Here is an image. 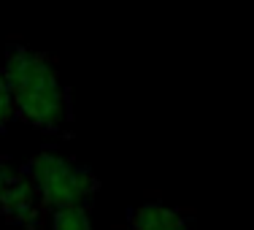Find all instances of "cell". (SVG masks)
<instances>
[{
  "instance_id": "obj_1",
  "label": "cell",
  "mask_w": 254,
  "mask_h": 230,
  "mask_svg": "<svg viewBox=\"0 0 254 230\" xmlns=\"http://www.w3.org/2000/svg\"><path fill=\"white\" fill-rule=\"evenodd\" d=\"M3 68L11 81L16 117L22 122L44 133H60L68 125L70 119L68 89L63 87L57 68L46 54L14 41L5 49Z\"/></svg>"
},
{
  "instance_id": "obj_2",
  "label": "cell",
  "mask_w": 254,
  "mask_h": 230,
  "mask_svg": "<svg viewBox=\"0 0 254 230\" xmlns=\"http://www.w3.org/2000/svg\"><path fill=\"white\" fill-rule=\"evenodd\" d=\"M27 173L38 190L46 211L68 209V206H87L98 192V179L89 168L76 160L44 149L27 162Z\"/></svg>"
},
{
  "instance_id": "obj_3",
  "label": "cell",
  "mask_w": 254,
  "mask_h": 230,
  "mask_svg": "<svg viewBox=\"0 0 254 230\" xmlns=\"http://www.w3.org/2000/svg\"><path fill=\"white\" fill-rule=\"evenodd\" d=\"M46 206L27 168L0 157V217L19 230H44Z\"/></svg>"
},
{
  "instance_id": "obj_4",
  "label": "cell",
  "mask_w": 254,
  "mask_h": 230,
  "mask_svg": "<svg viewBox=\"0 0 254 230\" xmlns=\"http://www.w3.org/2000/svg\"><path fill=\"white\" fill-rule=\"evenodd\" d=\"M130 230H190L184 211L173 206L149 201L132 211V228Z\"/></svg>"
},
{
  "instance_id": "obj_5",
  "label": "cell",
  "mask_w": 254,
  "mask_h": 230,
  "mask_svg": "<svg viewBox=\"0 0 254 230\" xmlns=\"http://www.w3.org/2000/svg\"><path fill=\"white\" fill-rule=\"evenodd\" d=\"M52 230H95L87 206H68L52 211Z\"/></svg>"
},
{
  "instance_id": "obj_6",
  "label": "cell",
  "mask_w": 254,
  "mask_h": 230,
  "mask_svg": "<svg viewBox=\"0 0 254 230\" xmlns=\"http://www.w3.org/2000/svg\"><path fill=\"white\" fill-rule=\"evenodd\" d=\"M16 117V108H14V92H11V81L5 76V68L0 65V130Z\"/></svg>"
},
{
  "instance_id": "obj_7",
  "label": "cell",
  "mask_w": 254,
  "mask_h": 230,
  "mask_svg": "<svg viewBox=\"0 0 254 230\" xmlns=\"http://www.w3.org/2000/svg\"><path fill=\"white\" fill-rule=\"evenodd\" d=\"M119 230H122V228H119Z\"/></svg>"
}]
</instances>
